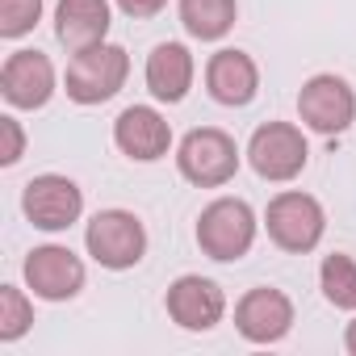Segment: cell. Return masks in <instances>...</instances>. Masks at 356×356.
I'll return each mask as SVG.
<instances>
[{"mask_svg": "<svg viewBox=\"0 0 356 356\" xmlns=\"http://www.w3.org/2000/svg\"><path fill=\"white\" fill-rule=\"evenodd\" d=\"M252 239H256V214L239 197H222L206 206L197 218V243L210 260H239L248 256Z\"/></svg>", "mask_w": 356, "mask_h": 356, "instance_id": "6da1fadb", "label": "cell"}, {"mask_svg": "<svg viewBox=\"0 0 356 356\" xmlns=\"http://www.w3.org/2000/svg\"><path fill=\"white\" fill-rule=\"evenodd\" d=\"M176 163H181L185 181H193L202 189H218V185L231 181L235 168H239V147H235L231 134H222L214 126L189 130L185 143H181V151H176Z\"/></svg>", "mask_w": 356, "mask_h": 356, "instance_id": "7a4b0ae2", "label": "cell"}, {"mask_svg": "<svg viewBox=\"0 0 356 356\" xmlns=\"http://www.w3.org/2000/svg\"><path fill=\"white\" fill-rule=\"evenodd\" d=\"M126 72H130V59L122 47H109V42L88 47L67 67V97L80 105H101L126 84Z\"/></svg>", "mask_w": 356, "mask_h": 356, "instance_id": "3957f363", "label": "cell"}, {"mask_svg": "<svg viewBox=\"0 0 356 356\" xmlns=\"http://www.w3.org/2000/svg\"><path fill=\"white\" fill-rule=\"evenodd\" d=\"M84 243H88V256H92L97 264H105V268H130V264H138L143 252H147V231H143V222H138L134 214H126V210H101V214L88 222Z\"/></svg>", "mask_w": 356, "mask_h": 356, "instance_id": "277c9868", "label": "cell"}, {"mask_svg": "<svg viewBox=\"0 0 356 356\" xmlns=\"http://www.w3.org/2000/svg\"><path fill=\"white\" fill-rule=\"evenodd\" d=\"M306 138L289 122H264L248 143V159L264 181H293L306 168Z\"/></svg>", "mask_w": 356, "mask_h": 356, "instance_id": "5b68a950", "label": "cell"}, {"mask_svg": "<svg viewBox=\"0 0 356 356\" xmlns=\"http://www.w3.org/2000/svg\"><path fill=\"white\" fill-rule=\"evenodd\" d=\"M268 235L277 248L285 252H310L318 239H323V206L310 197V193H281L268 202Z\"/></svg>", "mask_w": 356, "mask_h": 356, "instance_id": "8992f818", "label": "cell"}, {"mask_svg": "<svg viewBox=\"0 0 356 356\" xmlns=\"http://www.w3.org/2000/svg\"><path fill=\"white\" fill-rule=\"evenodd\" d=\"M298 113L310 130L318 134H339L356 118V97L339 76H314L298 92Z\"/></svg>", "mask_w": 356, "mask_h": 356, "instance_id": "52a82bcc", "label": "cell"}, {"mask_svg": "<svg viewBox=\"0 0 356 356\" xmlns=\"http://www.w3.org/2000/svg\"><path fill=\"white\" fill-rule=\"evenodd\" d=\"M26 218L42 231H67L80 210H84V197L76 189V181H67V176H34V181L26 185Z\"/></svg>", "mask_w": 356, "mask_h": 356, "instance_id": "ba28073f", "label": "cell"}, {"mask_svg": "<svg viewBox=\"0 0 356 356\" xmlns=\"http://www.w3.org/2000/svg\"><path fill=\"white\" fill-rule=\"evenodd\" d=\"M0 88H5L9 105L17 109H38L51 101L55 92V67L42 51H17L5 59V72H0Z\"/></svg>", "mask_w": 356, "mask_h": 356, "instance_id": "9c48e42d", "label": "cell"}, {"mask_svg": "<svg viewBox=\"0 0 356 356\" xmlns=\"http://www.w3.org/2000/svg\"><path fill=\"white\" fill-rule=\"evenodd\" d=\"M26 281L38 298L47 302H63V298H76L80 285H84V264L67 252V248H34L30 260H26Z\"/></svg>", "mask_w": 356, "mask_h": 356, "instance_id": "30bf717a", "label": "cell"}, {"mask_svg": "<svg viewBox=\"0 0 356 356\" xmlns=\"http://www.w3.org/2000/svg\"><path fill=\"white\" fill-rule=\"evenodd\" d=\"M235 323L252 343H277L289 327H293V302L281 289H252L239 306H235Z\"/></svg>", "mask_w": 356, "mask_h": 356, "instance_id": "8fae6325", "label": "cell"}, {"mask_svg": "<svg viewBox=\"0 0 356 356\" xmlns=\"http://www.w3.org/2000/svg\"><path fill=\"white\" fill-rule=\"evenodd\" d=\"M227 310V298L214 281L206 277H181L168 289V314L185 331H210Z\"/></svg>", "mask_w": 356, "mask_h": 356, "instance_id": "7c38bea8", "label": "cell"}, {"mask_svg": "<svg viewBox=\"0 0 356 356\" xmlns=\"http://www.w3.org/2000/svg\"><path fill=\"white\" fill-rule=\"evenodd\" d=\"M113 138H118V147H122L130 159H143V163L168 155V147H172L168 122H163L155 109H147V105H130V109L113 122Z\"/></svg>", "mask_w": 356, "mask_h": 356, "instance_id": "4fadbf2b", "label": "cell"}, {"mask_svg": "<svg viewBox=\"0 0 356 356\" xmlns=\"http://www.w3.org/2000/svg\"><path fill=\"white\" fill-rule=\"evenodd\" d=\"M55 34L76 55L88 51V47H101L105 34H109V5H105V0H59Z\"/></svg>", "mask_w": 356, "mask_h": 356, "instance_id": "5bb4252c", "label": "cell"}, {"mask_svg": "<svg viewBox=\"0 0 356 356\" xmlns=\"http://www.w3.org/2000/svg\"><path fill=\"white\" fill-rule=\"evenodd\" d=\"M206 84L218 105H248L260 88V72L243 51H218L206 67Z\"/></svg>", "mask_w": 356, "mask_h": 356, "instance_id": "9a60e30c", "label": "cell"}, {"mask_svg": "<svg viewBox=\"0 0 356 356\" xmlns=\"http://www.w3.org/2000/svg\"><path fill=\"white\" fill-rule=\"evenodd\" d=\"M189 84H193V55L181 42H159L147 59V88L172 105V101H185Z\"/></svg>", "mask_w": 356, "mask_h": 356, "instance_id": "2e32d148", "label": "cell"}, {"mask_svg": "<svg viewBox=\"0 0 356 356\" xmlns=\"http://www.w3.org/2000/svg\"><path fill=\"white\" fill-rule=\"evenodd\" d=\"M181 22L193 38L214 42L235 26V0H181Z\"/></svg>", "mask_w": 356, "mask_h": 356, "instance_id": "e0dca14e", "label": "cell"}, {"mask_svg": "<svg viewBox=\"0 0 356 356\" xmlns=\"http://www.w3.org/2000/svg\"><path fill=\"white\" fill-rule=\"evenodd\" d=\"M318 281H323V293L331 306L356 310V264L348 256H327L318 268Z\"/></svg>", "mask_w": 356, "mask_h": 356, "instance_id": "ac0fdd59", "label": "cell"}, {"mask_svg": "<svg viewBox=\"0 0 356 356\" xmlns=\"http://www.w3.org/2000/svg\"><path fill=\"white\" fill-rule=\"evenodd\" d=\"M34 323V310L17 285H0V339H17Z\"/></svg>", "mask_w": 356, "mask_h": 356, "instance_id": "d6986e66", "label": "cell"}, {"mask_svg": "<svg viewBox=\"0 0 356 356\" xmlns=\"http://www.w3.org/2000/svg\"><path fill=\"white\" fill-rule=\"evenodd\" d=\"M42 17V0H0V34L5 38H22L26 30H34Z\"/></svg>", "mask_w": 356, "mask_h": 356, "instance_id": "ffe728a7", "label": "cell"}, {"mask_svg": "<svg viewBox=\"0 0 356 356\" xmlns=\"http://www.w3.org/2000/svg\"><path fill=\"white\" fill-rule=\"evenodd\" d=\"M0 134H5V151H0V163H17V159H22V147H26L22 126H17L13 118H0Z\"/></svg>", "mask_w": 356, "mask_h": 356, "instance_id": "44dd1931", "label": "cell"}, {"mask_svg": "<svg viewBox=\"0 0 356 356\" xmlns=\"http://www.w3.org/2000/svg\"><path fill=\"white\" fill-rule=\"evenodd\" d=\"M163 5H168V0H118V9L126 17H155Z\"/></svg>", "mask_w": 356, "mask_h": 356, "instance_id": "7402d4cb", "label": "cell"}, {"mask_svg": "<svg viewBox=\"0 0 356 356\" xmlns=\"http://www.w3.org/2000/svg\"><path fill=\"white\" fill-rule=\"evenodd\" d=\"M343 343H348V352H352V356H356V318H352V323H348V335H343Z\"/></svg>", "mask_w": 356, "mask_h": 356, "instance_id": "603a6c76", "label": "cell"}]
</instances>
